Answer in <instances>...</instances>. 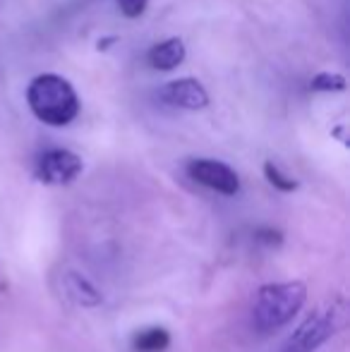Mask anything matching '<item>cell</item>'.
Returning <instances> with one entry per match:
<instances>
[{
    "label": "cell",
    "mask_w": 350,
    "mask_h": 352,
    "mask_svg": "<svg viewBox=\"0 0 350 352\" xmlns=\"http://www.w3.org/2000/svg\"><path fill=\"white\" fill-rule=\"evenodd\" d=\"M264 177H266V182L274 187V190L285 192V195H290V192H295L300 187V182L295 180V177L285 175V173L281 170V168L276 166L274 161H266L264 163Z\"/></svg>",
    "instance_id": "30bf717a"
},
{
    "label": "cell",
    "mask_w": 350,
    "mask_h": 352,
    "mask_svg": "<svg viewBox=\"0 0 350 352\" xmlns=\"http://www.w3.org/2000/svg\"><path fill=\"white\" fill-rule=\"evenodd\" d=\"M185 43L182 38H166V41L156 43L146 51V65L151 70H159V72H168L175 70V67L182 65L185 60Z\"/></svg>",
    "instance_id": "52a82bcc"
},
{
    "label": "cell",
    "mask_w": 350,
    "mask_h": 352,
    "mask_svg": "<svg viewBox=\"0 0 350 352\" xmlns=\"http://www.w3.org/2000/svg\"><path fill=\"white\" fill-rule=\"evenodd\" d=\"M346 314L348 307L343 297L329 300L327 305L317 307L300 321L298 329L283 340L278 352H317L333 336L341 333V329L346 326Z\"/></svg>",
    "instance_id": "3957f363"
},
{
    "label": "cell",
    "mask_w": 350,
    "mask_h": 352,
    "mask_svg": "<svg viewBox=\"0 0 350 352\" xmlns=\"http://www.w3.org/2000/svg\"><path fill=\"white\" fill-rule=\"evenodd\" d=\"M254 237H257L259 242H264V245H281L283 242V235H281L278 230H271V228H262V230L254 232Z\"/></svg>",
    "instance_id": "4fadbf2b"
},
{
    "label": "cell",
    "mask_w": 350,
    "mask_h": 352,
    "mask_svg": "<svg viewBox=\"0 0 350 352\" xmlns=\"http://www.w3.org/2000/svg\"><path fill=\"white\" fill-rule=\"evenodd\" d=\"M171 333L164 326H149V329H140L132 336V350L135 352H166L171 348Z\"/></svg>",
    "instance_id": "9c48e42d"
},
{
    "label": "cell",
    "mask_w": 350,
    "mask_h": 352,
    "mask_svg": "<svg viewBox=\"0 0 350 352\" xmlns=\"http://www.w3.org/2000/svg\"><path fill=\"white\" fill-rule=\"evenodd\" d=\"M185 173L192 182L216 195L235 197L240 192V175L228 163L216 161V158H190L185 163Z\"/></svg>",
    "instance_id": "5b68a950"
},
{
    "label": "cell",
    "mask_w": 350,
    "mask_h": 352,
    "mask_svg": "<svg viewBox=\"0 0 350 352\" xmlns=\"http://www.w3.org/2000/svg\"><path fill=\"white\" fill-rule=\"evenodd\" d=\"M118 8H120V12L125 14L127 19H137L146 12L149 0H118Z\"/></svg>",
    "instance_id": "7c38bea8"
},
{
    "label": "cell",
    "mask_w": 350,
    "mask_h": 352,
    "mask_svg": "<svg viewBox=\"0 0 350 352\" xmlns=\"http://www.w3.org/2000/svg\"><path fill=\"white\" fill-rule=\"evenodd\" d=\"M27 103L39 122L51 127H65L80 116L77 91L61 74L43 72L27 87Z\"/></svg>",
    "instance_id": "6da1fadb"
},
{
    "label": "cell",
    "mask_w": 350,
    "mask_h": 352,
    "mask_svg": "<svg viewBox=\"0 0 350 352\" xmlns=\"http://www.w3.org/2000/svg\"><path fill=\"white\" fill-rule=\"evenodd\" d=\"M307 305V285L303 280L264 283L254 295L252 326L259 333H271L288 326Z\"/></svg>",
    "instance_id": "7a4b0ae2"
},
{
    "label": "cell",
    "mask_w": 350,
    "mask_h": 352,
    "mask_svg": "<svg viewBox=\"0 0 350 352\" xmlns=\"http://www.w3.org/2000/svg\"><path fill=\"white\" fill-rule=\"evenodd\" d=\"M65 290H67V295H70L80 307H98L103 302L98 287L94 285V283L89 280V278H85L82 274H77V271H67Z\"/></svg>",
    "instance_id": "ba28073f"
},
{
    "label": "cell",
    "mask_w": 350,
    "mask_h": 352,
    "mask_svg": "<svg viewBox=\"0 0 350 352\" xmlns=\"http://www.w3.org/2000/svg\"><path fill=\"white\" fill-rule=\"evenodd\" d=\"M309 89L319 94H341L346 91V79L336 72H319L317 77L309 82Z\"/></svg>",
    "instance_id": "8fae6325"
},
{
    "label": "cell",
    "mask_w": 350,
    "mask_h": 352,
    "mask_svg": "<svg viewBox=\"0 0 350 352\" xmlns=\"http://www.w3.org/2000/svg\"><path fill=\"white\" fill-rule=\"evenodd\" d=\"M159 98L166 106L182 108V111H201L209 106V94H206L204 84L192 77L173 79V82L164 84L159 89Z\"/></svg>",
    "instance_id": "8992f818"
},
{
    "label": "cell",
    "mask_w": 350,
    "mask_h": 352,
    "mask_svg": "<svg viewBox=\"0 0 350 352\" xmlns=\"http://www.w3.org/2000/svg\"><path fill=\"white\" fill-rule=\"evenodd\" d=\"M85 170V163L70 148H46L43 153H39L34 161V177L41 185L48 187H65L72 185L77 177Z\"/></svg>",
    "instance_id": "277c9868"
}]
</instances>
